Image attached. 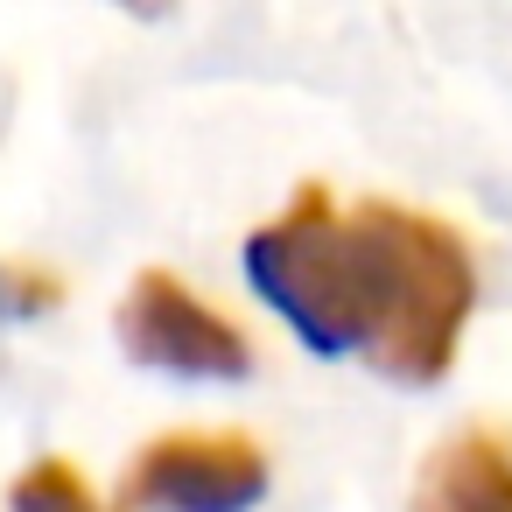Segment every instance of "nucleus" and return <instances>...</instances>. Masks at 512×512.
<instances>
[{
  "mask_svg": "<svg viewBox=\"0 0 512 512\" xmlns=\"http://www.w3.org/2000/svg\"><path fill=\"white\" fill-rule=\"evenodd\" d=\"M127 8H141V15H162V8H169V0H127Z\"/></svg>",
  "mask_w": 512,
  "mask_h": 512,
  "instance_id": "nucleus-7",
  "label": "nucleus"
},
{
  "mask_svg": "<svg viewBox=\"0 0 512 512\" xmlns=\"http://www.w3.org/2000/svg\"><path fill=\"white\" fill-rule=\"evenodd\" d=\"M50 281H22V274H0V316H29V309H50Z\"/></svg>",
  "mask_w": 512,
  "mask_h": 512,
  "instance_id": "nucleus-6",
  "label": "nucleus"
},
{
  "mask_svg": "<svg viewBox=\"0 0 512 512\" xmlns=\"http://www.w3.org/2000/svg\"><path fill=\"white\" fill-rule=\"evenodd\" d=\"M351 267V323L358 351L393 379H435L470 316V253L449 225L393 204H365L337 218Z\"/></svg>",
  "mask_w": 512,
  "mask_h": 512,
  "instance_id": "nucleus-1",
  "label": "nucleus"
},
{
  "mask_svg": "<svg viewBox=\"0 0 512 512\" xmlns=\"http://www.w3.org/2000/svg\"><path fill=\"white\" fill-rule=\"evenodd\" d=\"M414 512H512V456L491 435H449L414 484Z\"/></svg>",
  "mask_w": 512,
  "mask_h": 512,
  "instance_id": "nucleus-4",
  "label": "nucleus"
},
{
  "mask_svg": "<svg viewBox=\"0 0 512 512\" xmlns=\"http://www.w3.org/2000/svg\"><path fill=\"white\" fill-rule=\"evenodd\" d=\"M120 344H127V358H141L155 372H176V379H239L253 365L239 330L169 274L134 281V295L120 309Z\"/></svg>",
  "mask_w": 512,
  "mask_h": 512,
  "instance_id": "nucleus-2",
  "label": "nucleus"
},
{
  "mask_svg": "<svg viewBox=\"0 0 512 512\" xmlns=\"http://www.w3.org/2000/svg\"><path fill=\"white\" fill-rule=\"evenodd\" d=\"M260 491L267 463L246 435H162L127 477V498L148 512H253Z\"/></svg>",
  "mask_w": 512,
  "mask_h": 512,
  "instance_id": "nucleus-3",
  "label": "nucleus"
},
{
  "mask_svg": "<svg viewBox=\"0 0 512 512\" xmlns=\"http://www.w3.org/2000/svg\"><path fill=\"white\" fill-rule=\"evenodd\" d=\"M15 512H99V505H92V491L71 463H36L15 484Z\"/></svg>",
  "mask_w": 512,
  "mask_h": 512,
  "instance_id": "nucleus-5",
  "label": "nucleus"
}]
</instances>
